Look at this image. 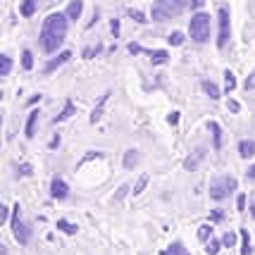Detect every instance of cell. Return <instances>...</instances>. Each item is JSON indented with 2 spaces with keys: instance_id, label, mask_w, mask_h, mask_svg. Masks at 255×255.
Returning a JSON list of instances; mask_svg holds the SVG:
<instances>
[{
  "instance_id": "f6af8a7d",
  "label": "cell",
  "mask_w": 255,
  "mask_h": 255,
  "mask_svg": "<svg viewBox=\"0 0 255 255\" xmlns=\"http://www.w3.org/2000/svg\"><path fill=\"white\" fill-rule=\"evenodd\" d=\"M38 100H41V96H38V93H36V96H33V98H29V105H36V103H38Z\"/></svg>"
},
{
  "instance_id": "8992f818",
  "label": "cell",
  "mask_w": 255,
  "mask_h": 255,
  "mask_svg": "<svg viewBox=\"0 0 255 255\" xmlns=\"http://www.w3.org/2000/svg\"><path fill=\"white\" fill-rule=\"evenodd\" d=\"M12 232L17 236V241L22 246L29 244V239H31V229L22 222V217H19V208H14V215H12Z\"/></svg>"
},
{
  "instance_id": "836d02e7",
  "label": "cell",
  "mask_w": 255,
  "mask_h": 255,
  "mask_svg": "<svg viewBox=\"0 0 255 255\" xmlns=\"http://www.w3.org/2000/svg\"><path fill=\"white\" fill-rule=\"evenodd\" d=\"M210 220H212V222H222V220H224V212L222 210H212Z\"/></svg>"
},
{
  "instance_id": "b9f144b4",
  "label": "cell",
  "mask_w": 255,
  "mask_h": 255,
  "mask_svg": "<svg viewBox=\"0 0 255 255\" xmlns=\"http://www.w3.org/2000/svg\"><path fill=\"white\" fill-rule=\"evenodd\" d=\"M179 122V112H172L169 115V124H177Z\"/></svg>"
},
{
  "instance_id": "4316f807",
  "label": "cell",
  "mask_w": 255,
  "mask_h": 255,
  "mask_svg": "<svg viewBox=\"0 0 255 255\" xmlns=\"http://www.w3.org/2000/svg\"><path fill=\"white\" fill-rule=\"evenodd\" d=\"M145 184H148V174H143V177L136 181V186H133V196H138V193H143L145 189Z\"/></svg>"
},
{
  "instance_id": "bcb514c9",
  "label": "cell",
  "mask_w": 255,
  "mask_h": 255,
  "mask_svg": "<svg viewBox=\"0 0 255 255\" xmlns=\"http://www.w3.org/2000/svg\"><path fill=\"white\" fill-rule=\"evenodd\" d=\"M248 177H253V179H255V165L251 167V169H248Z\"/></svg>"
},
{
  "instance_id": "5b68a950",
  "label": "cell",
  "mask_w": 255,
  "mask_h": 255,
  "mask_svg": "<svg viewBox=\"0 0 255 255\" xmlns=\"http://www.w3.org/2000/svg\"><path fill=\"white\" fill-rule=\"evenodd\" d=\"M217 19H220L217 45H220V48H224V45H227V41H229V33H232V29H229V10H227L224 5H220V10H217Z\"/></svg>"
},
{
  "instance_id": "ffe728a7",
  "label": "cell",
  "mask_w": 255,
  "mask_h": 255,
  "mask_svg": "<svg viewBox=\"0 0 255 255\" xmlns=\"http://www.w3.org/2000/svg\"><path fill=\"white\" fill-rule=\"evenodd\" d=\"M203 91H205V93H208L212 100L220 98V89H217V86H215L212 81H203Z\"/></svg>"
},
{
  "instance_id": "d590c367",
  "label": "cell",
  "mask_w": 255,
  "mask_h": 255,
  "mask_svg": "<svg viewBox=\"0 0 255 255\" xmlns=\"http://www.w3.org/2000/svg\"><path fill=\"white\" fill-rule=\"evenodd\" d=\"M110 29H112V36H120V19H112Z\"/></svg>"
},
{
  "instance_id": "60d3db41",
  "label": "cell",
  "mask_w": 255,
  "mask_h": 255,
  "mask_svg": "<svg viewBox=\"0 0 255 255\" xmlns=\"http://www.w3.org/2000/svg\"><path fill=\"white\" fill-rule=\"evenodd\" d=\"M189 5H191V7H196V10H198V7H203V0H189Z\"/></svg>"
},
{
  "instance_id": "4fadbf2b",
  "label": "cell",
  "mask_w": 255,
  "mask_h": 255,
  "mask_svg": "<svg viewBox=\"0 0 255 255\" xmlns=\"http://www.w3.org/2000/svg\"><path fill=\"white\" fill-rule=\"evenodd\" d=\"M108 98H110V93H103L98 100V105H96V110L91 112V124H96L100 120V115H103V108H105V103H108Z\"/></svg>"
},
{
  "instance_id": "cb8c5ba5",
  "label": "cell",
  "mask_w": 255,
  "mask_h": 255,
  "mask_svg": "<svg viewBox=\"0 0 255 255\" xmlns=\"http://www.w3.org/2000/svg\"><path fill=\"white\" fill-rule=\"evenodd\" d=\"M167 41H169V45H181V43H184V33H181V31L169 33V36H167Z\"/></svg>"
},
{
  "instance_id": "7a4b0ae2",
  "label": "cell",
  "mask_w": 255,
  "mask_h": 255,
  "mask_svg": "<svg viewBox=\"0 0 255 255\" xmlns=\"http://www.w3.org/2000/svg\"><path fill=\"white\" fill-rule=\"evenodd\" d=\"M186 7L184 0H155L153 7H150V17L155 22H167V19H174L179 17Z\"/></svg>"
},
{
  "instance_id": "8d00e7d4",
  "label": "cell",
  "mask_w": 255,
  "mask_h": 255,
  "mask_svg": "<svg viewBox=\"0 0 255 255\" xmlns=\"http://www.w3.org/2000/svg\"><path fill=\"white\" fill-rule=\"evenodd\" d=\"M127 191H129V186H127V184H124L122 189L117 191V196H115V200H122V198H124V196H127Z\"/></svg>"
},
{
  "instance_id": "52a82bcc",
  "label": "cell",
  "mask_w": 255,
  "mask_h": 255,
  "mask_svg": "<svg viewBox=\"0 0 255 255\" xmlns=\"http://www.w3.org/2000/svg\"><path fill=\"white\" fill-rule=\"evenodd\" d=\"M69 57H72V53H69V50H62V53H60L57 57H53V60H48V65L43 67V72H45V74H53V72H55V69H57L60 65H65V62H69Z\"/></svg>"
},
{
  "instance_id": "ab89813d",
  "label": "cell",
  "mask_w": 255,
  "mask_h": 255,
  "mask_svg": "<svg viewBox=\"0 0 255 255\" xmlns=\"http://www.w3.org/2000/svg\"><path fill=\"white\" fill-rule=\"evenodd\" d=\"M236 205H239V210H246V196H239Z\"/></svg>"
},
{
  "instance_id": "484cf974",
  "label": "cell",
  "mask_w": 255,
  "mask_h": 255,
  "mask_svg": "<svg viewBox=\"0 0 255 255\" xmlns=\"http://www.w3.org/2000/svg\"><path fill=\"white\" fill-rule=\"evenodd\" d=\"M57 227H60L65 234H77V227H74L72 222H67V220H60V222H57Z\"/></svg>"
},
{
  "instance_id": "f546056e",
  "label": "cell",
  "mask_w": 255,
  "mask_h": 255,
  "mask_svg": "<svg viewBox=\"0 0 255 255\" xmlns=\"http://www.w3.org/2000/svg\"><path fill=\"white\" fill-rule=\"evenodd\" d=\"M244 89H246V91H253V89H255V69L251 72V74H248V79L244 81Z\"/></svg>"
},
{
  "instance_id": "9a60e30c",
  "label": "cell",
  "mask_w": 255,
  "mask_h": 255,
  "mask_svg": "<svg viewBox=\"0 0 255 255\" xmlns=\"http://www.w3.org/2000/svg\"><path fill=\"white\" fill-rule=\"evenodd\" d=\"M239 153H241V157H253L255 141H241V143H239Z\"/></svg>"
},
{
  "instance_id": "ee69618b",
  "label": "cell",
  "mask_w": 255,
  "mask_h": 255,
  "mask_svg": "<svg viewBox=\"0 0 255 255\" xmlns=\"http://www.w3.org/2000/svg\"><path fill=\"white\" fill-rule=\"evenodd\" d=\"M57 145H60V136H55V138H53V141H50V148H53V150H55Z\"/></svg>"
},
{
  "instance_id": "f1b7e54d",
  "label": "cell",
  "mask_w": 255,
  "mask_h": 255,
  "mask_svg": "<svg viewBox=\"0 0 255 255\" xmlns=\"http://www.w3.org/2000/svg\"><path fill=\"white\" fill-rule=\"evenodd\" d=\"M127 14H129L131 19H136L138 24H143V22H145V14H143V12H138V10H127Z\"/></svg>"
},
{
  "instance_id": "7c38bea8",
  "label": "cell",
  "mask_w": 255,
  "mask_h": 255,
  "mask_svg": "<svg viewBox=\"0 0 255 255\" xmlns=\"http://www.w3.org/2000/svg\"><path fill=\"white\" fill-rule=\"evenodd\" d=\"M208 131L212 133V143H215V148H222V129H220V124L208 122Z\"/></svg>"
},
{
  "instance_id": "9c48e42d",
  "label": "cell",
  "mask_w": 255,
  "mask_h": 255,
  "mask_svg": "<svg viewBox=\"0 0 255 255\" xmlns=\"http://www.w3.org/2000/svg\"><path fill=\"white\" fill-rule=\"evenodd\" d=\"M203 157H205V148H196V150L186 157V169H189V172L191 169H196V167L203 162Z\"/></svg>"
},
{
  "instance_id": "8fae6325",
  "label": "cell",
  "mask_w": 255,
  "mask_h": 255,
  "mask_svg": "<svg viewBox=\"0 0 255 255\" xmlns=\"http://www.w3.org/2000/svg\"><path fill=\"white\" fill-rule=\"evenodd\" d=\"M143 55H150L153 65H165L167 60H169V53H167V50H143Z\"/></svg>"
},
{
  "instance_id": "3957f363",
  "label": "cell",
  "mask_w": 255,
  "mask_h": 255,
  "mask_svg": "<svg viewBox=\"0 0 255 255\" xmlns=\"http://www.w3.org/2000/svg\"><path fill=\"white\" fill-rule=\"evenodd\" d=\"M189 33H191V38H193L196 43H205V41L210 38V14L196 12V14L191 17Z\"/></svg>"
},
{
  "instance_id": "ac0fdd59",
  "label": "cell",
  "mask_w": 255,
  "mask_h": 255,
  "mask_svg": "<svg viewBox=\"0 0 255 255\" xmlns=\"http://www.w3.org/2000/svg\"><path fill=\"white\" fill-rule=\"evenodd\" d=\"M36 122H38V110L29 115V122H26V138H33V133H36Z\"/></svg>"
},
{
  "instance_id": "6da1fadb",
  "label": "cell",
  "mask_w": 255,
  "mask_h": 255,
  "mask_svg": "<svg viewBox=\"0 0 255 255\" xmlns=\"http://www.w3.org/2000/svg\"><path fill=\"white\" fill-rule=\"evenodd\" d=\"M67 22H69V17L62 14V12H53V14L45 17L43 29H41V48H43V53H55L57 48L65 43Z\"/></svg>"
},
{
  "instance_id": "7bdbcfd3",
  "label": "cell",
  "mask_w": 255,
  "mask_h": 255,
  "mask_svg": "<svg viewBox=\"0 0 255 255\" xmlns=\"http://www.w3.org/2000/svg\"><path fill=\"white\" fill-rule=\"evenodd\" d=\"M0 220H2V222L7 220V208H5V205H2V210H0Z\"/></svg>"
},
{
  "instance_id": "74e56055",
  "label": "cell",
  "mask_w": 255,
  "mask_h": 255,
  "mask_svg": "<svg viewBox=\"0 0 255 255\" xmlns=\"http://www.w3.org/2000/svg\"><path fill=\"white\" fill-rule=\"evenodd\" d=\"M227 108H229L232 112H239V110H241V105H239L236 100H229V103H227Z\"/></svg>"
},
{
  "instance_id": "277c9868",
  "label": "cell",
  "mask_w": 255,
  "mask_h": 255,
  "mask_svg": "<svg viewBox=\"0 0 255 255\" xmlns=\"http://www.w3.org/2000/svg\"><path fill=\"white\" fill-rule=\"evenodd\" d=\"M234 189H236V179L234 177H220V179H215V181H212L210 196L215 200H222V198H227Z\"/></svg>"
},
{
  "instance_id": "2e32d148",
  "label": "cell",
  "mask_w": 255,
  "mask_h": 255,
  "mask_svg": "<svg viewBox=\"0 0 255 255\" xmlns=\"http://www.w3.org/2000/svg\"><path fill=\"white\" fill-rule=\"evenodd\" d=\"M36 7H38V0H24L19 12H22V17H31L33 12H36Z\"/></svg>"
},
{
  "instance_id": "83f0119b",
  "label": "cell",
  "mask_w": 255,
  "mask_h": 255,
  "mask_svg": "<svg viewBox=\"0 0 255 255\" xmlns=\"http://www.w3.org/2000/svg\"><path fill=\"white\" fill-rule=\"evenodd\" d=\"M210 236H212V227H210V224H205V227H200V229H198V239H200V241H208Z\"/></svg>"
},
{
  "instance_id": "d6986e66",
  "label": "cell",
  "mask_w": 255,
  "mask_h": 255,
  "mask_svg": "<svg viewBox=\"0 0 255 255\" xmlns=\"http://www.w3.org/2000/svg\"><path fill=\"white\" fill-rule=\"evenodd\" d=\"M162 255H191V253L186 251V248H184V244H179V241H174V244L169 246V248H167V251H165Z\"/></svg>"
},
{
  "instance_id": "e575fe53",
  "label": "cell",
  "mask_w": 255,
  "mask_h": 255,
  "mask_svg": "<svg viewBox=\"0 0 255 255\" xmlns=\"http://www.w3.org/2000/svg\"><path fill=\"white\" fill-rule=\"evenodd\" d=\"M129 53H131V55H138V53H143V48L138 43H129Z\"/></svg>"
},
{
  "instance_id": "e0dca14e",
  "label": "cell",
  "mask_w": 255,
  "mask_h": 255,
  "mask_svg": "<svg viewBox=\"0 0 255 255\" xmlns=\"http://www.w3.org/2000/svg\"><path fill=\"white\" fill-rule=\"evenodd\" d=\"M136 165H138V150H127V155H124V167H127V169H133Z\"/></svg>"
},
{
  "instance_id": "30bf717a",
  "label": "cell",
  "mask_w": 255,
  "mask_h": 255,
  "mask_svg": "<svg viewBox=\"0 0 255 255\" xmlns=\"http://www.w3.org/2000/svg\"><path fill=\"white\" fill-rule=\"evenodd\" d=\"M50 193H53V198H67L69 189H67V184L62 181V179H55L53 186H50Z\"/></svg>"
},
{
  "instance_id": "7402d4cb",
  "label": "cell",
  "mask_w": 255,
  "mask_h": 255,
  "mask_svg": "<svg viewBox=\"0 0 255 255\" xmlns=\"http://www.w3.org/2000/svg\"><path fill=\"white\" fill-rule=\"evenodd\" d=\"M224 89H227V93H232L236 89V77H234L232 72H224Z\"/></svg>"
},
{
  "instance_id": "ba28073f",
  "label": "cell",
  "mask_w": 255,
  "mask_h": 255,
  "mask_svg": "<svg viewBox=\"0 0 255 255\" xmlns=\"http://www.w3.org/2000/svg\"><path fill=\"white\" fill-rule=\"evenodd\" d=\"M81 10H84V2L81 0H72L69 5H67V17H69V22H77L79 17H81Z\"/></svg>"
},
{
  "instance_id": "d4e9b609",
  "label": "cell",
  "mask_w": 255,
  "mask_h": 255,
  "mask_svg": "<svg viewBox=\"0 0 255 255\" xmlns=\"http://www.w3.org/2000/svg\"><path fill=\"white\" fill-rule=\"evenodd\" d=\"M22 67H24V69H31V67H33L31 50H24V53H22Z\"/></svg>"
},
{
  "instance_id": "44dd1931",
  "label": "cell",
  "mask_w": 255,
  "mask_h": 255,
  "mask_svg": "<svg viewBox=\"0 0 255 255\" xmlns=\"http://www.w3.org/2000/svg\"><path fill=\"white\" fill-rule=\"evenodd\" d=\"M10 69H12V60L7 55H0V74H2V77H7V74H10Z\"/></svg>"
},
{
  "instance_id": "f35d334b",
  "label": "cell",
  "mask_w": 255,
  "mask_h": 255,
  "mask_svg": "<svg viewBox=\"0 0 255 255\" xmlns=\"http://www.w3.org/2000/svg\"><path fill=\"white\" fill-rule=\"evenodd\" d=\"M19 174L29 177V174H31V167H29V165H19Z\"/></svg>"
},
{
  "instance_id": "4dcf8cb0",
  "label": "cell",
  "mask_w": 255,
  "mask_h": 255,
  "mask_svg": "<svg viewBox=\"0 0 255 255\" xmlns=\"http://www.w3.org/2000/svg\"><path fill=\"white\" fill-rule=\"evenodd\" d=\"M222 241H210V244H208V246H205V248H208V253H210V255H215V253H217V251H220V248H222Z\"/></svg>"
},
{
  "instance_id": "603a6c76",
  "label": "cell",
  "mask_w": 255,
  "mask_h": 255,
  "mask_svg": "<svg viewBox=\"0 0 255 255\" xmlns=\"http://www.w3.org/2000/svg\"><path fill=\"white\" fill-rule=\"evenodd\" d=\"M241 241H244V246H241V255H251L253 251H251V236H248V232H241Z\"/></svg>"
},
{
  "instance_id": "7dc6e473",
  "label": "cell",
  "mask_w": 255,
  "mask_h": 255,
  "mask_svg": "<svg viewBox=\"0 0 255 255\" xmlns=\"http://www.w3.org/2000/svg\"><path fill=\"white\" fill-rule=\"evenodd\" d=\"M251 212H253V217H255V203H253V208H251Z\"/></svg>"
},
{
  "instance_id": "d6a6232c",
  "label": "cell",
  "mask_w": 255,
  "mask_h": 255,
  "mask_svg": "<svg viewBox=\"0 0 255 255\" xmlns=\"http://www.w3.org/2000/svg\"><path fill=\"white\" fill-rule=\"evenodd\" d=\"M98 53H100V45H96V48H86V50H84V57L91 60V57H96Z\"/></svg>"
},
{
  "instance_id": "5bb4252c",
  "label": "cell",
  "mask_w": 255,
  "mask_h": 255,
  "mask_svg": "<svg viewBox=\"0 0 255 255\" xmlns=\"http://www.w3.org/2000/svg\"><path fill=\"white\" fill-rule=\"evenodd\" d=\"M72 115H74V103H72V100H67V103H65V110H62V112H60V115L55 117V120H53V124L65 122V120H69Z\"/></svg>"
},
{
  "instance_id": "1f68e13d",
  "label": "cell",
  "mask_w": 255,
  "mask_h": 255,
  "mask_svg": "<svg viewBox=\"0 0 255 255\" xmlns=\"http://www.w3.org/2000/svg\"><path fill=\"white\" fill-rule=\"evenodd\" d=\"M222 244L227 246V248H229V246H234V244H236V234H232V232L224 234V236H222Z\"/></svg>"
}]
</instances>
